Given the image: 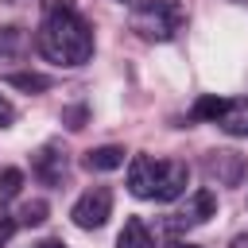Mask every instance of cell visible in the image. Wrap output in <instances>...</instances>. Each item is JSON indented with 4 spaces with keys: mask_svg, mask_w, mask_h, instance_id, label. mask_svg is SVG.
<instances>
[{
    "mask_svg": "<svg viewBox=\"0 0 248 248\" xmlns=\"http://www.w3.org/2000/svg\"><path fill=\"white\" fill-rule=\"evenodd\" d=\"M46 221V202H23V209H19V225H43Z\"/></svg>",
    "mask_w": 248,
    "mask_h": 248,
    "instance_id": "15",
    "label": "cell"
},
{
    "mask_svg": "<svg viewBox=\"0 0 248 248\" xmlns=\"http://www.w3.org/2000/svg\"><path fill=\"white\" fill-rule=\"evenodd\" d=\"M186 23L182 4L174 0H136L132 4V31L151 43H170Z\"/></svg>",
    "mask_w": 248,
    "mask_h": 248,
    "instance_id": "3",
    "label": "cell"
},
{
    "mask_svg": "<svg viewBox=\"0 0 248 248\" xmlns=\"http://www.w3.org/2000/svg\"><path fill=\"white\" fill-rule=\"evenodd\" d=\"M217 128H225L229 136H248V97L225 101V108L217 116Z\"/></svg>",
    "mask_w": 248,
    "mask_h": 248,
    "instance_id": "8",
    "label": "cell"
},
{
    "mask_svg": "<svg viewBox=\"0 0 248 248\" xmlns=\"http://www.w3.org/2000/svg\"><path fill=\"white\" fill-rule=\"evenodd\" d=\"M43 58L58 66H81L93 54V27L74 8V0H43V23L35 35Z\"/></svg>",
    "mask_w": 248,
    "mask_h": 248,
    "instance_id": "1",
    "label": "cell"
},
{
    "mask_svg": "<svg viewBox=\"0 0 248 248\" xmlns=\"http://www.w3.org/2000/svg\"><path fill=\"white\" fill-rule=\"evenodd\" d=\"M31 170H35V178H39L43 186H62V182L70 178V155H66V147H62L58 140L43 143V147L31 155Z\"/></svg>",
    "mask_w": 248,
    "mask_h": 248,
    "instance_id": "4",
    "label": "cell"
},
{
    "mask_svg": "<svg viewBox=\"0 0 248 248\" xmlns=\"http://www.w3.org/2000/svg\"><path fill=\"white\" fill-rule=\"evenodd\" d=\"M205 174L221 186H236L240 174H244V159L236 151H209L205 155Z\"/></svg>",
    "mask_w": 248,
    "mask_h": 248,
    "instance_id": "7",
    "label": "cell"
},
{
    "mask_svg": "<svg viewBox=\"0 0 248 248\" xmlns=\"http://www.w3.org/2000/svg\"><path fill=\"white\" fill-rule=\"evenodd\" d=\"M213 213H217V198H213V190H194V194L186 198V205H182L178 213H170L167 229H170V232H182V229L205 225Z\"/></svg>",
    "mask_w": 248,
    "mask_h": 248,
    "instance_id": "6",
    "label": "cell"
},
{
    "mask_svg": "<svg viewBox=\"0 0 248 248\" xmlns=\"http://www.w3.org/2000/svg\"><path fill=\"white\" fill-rule=\"evenodd\" d=\"M8 85L27 89V93H43V89H50V78L46 74H8Z\"/></svg>",
    "mask_w": 248,
    "mask_h": 248,
    "instance_id": "12",
    "label": "cell"
},
{
    "mask_svg": "<svg viewBox=\"0 0 248 248\" xmlns=\"http://www.w3.org/2000/svg\"><path fill=\"white\" fill-rule=\"evenodd\" d=\"M19 186H23V170H16V167L0 170V202L16 198V194H19Z\"/></svg>",
    "mask_w": 248,
    "mask_h": 248,
    "instance_id": "14",
    "label": "cell"
},
{
    "mask_svg": "<svg viewBox=\"0 0 248 248\" xmlns=\"http://www.w3.org/2000/svg\"><path fill=\"white\" fill-rule=\"evenodd\" d=\"M16 225H19V221H16L12 213H4V209H0V244H8V240H12V232H16Z\"/></svg>",
    "mask_w": 248,
    "mask_h": 248,
    "instance_id": "16",
    "label": "cell"
},
{
    "mask_svg": "<svg viewBox=\"0 0 248 248\" xmlns=\"http://www.w3.org/2000/svg\"><path fill=\"white\" fill-rule=\"evenodd\" d=\"M66 120H70V128L78 132V128H85V108H70L66 112Z\"/></svg>",
    "mask_w": 248,
    "mask_h": 248,
    "instance_id": "18",
    "label": "cell"
},
{
    "mask_svg": "<svg viewBox=\"0 0 248 248\" xmlns=\"http://www.w3.org/2000/svg\"><path fill=\"white\" fill-rule=\"evenodd\" d=\"M81 163H85L89 170H116V167H124V147H116V143L93 147V151H85Z\"/></svg>",
    "mask_w": 248,
    "mask_h": 248,
    "instance_id": "9",
    "label": "cell"
},
{
    "mask_svg": "<svg viewBox=\"0 0 248 248\" xmlns=\"http://www.w3.org/2000/svg\"><path fill=\"white\" fill-rule=\"evenodd\" d=\"M120 4H136V0H120Z\"/></svg>",
    "mask_w": 248,
    "mask_h": 248,
    "instance_id": "22",
    "label": "cell"
},
{
    "mask_svg": "<svg viewBox=\"0 0 248 248\" xmlns=\"http://www.w3.org/2000/svg\"><path fill=\"white\" fill-rule=\"evenodd\" d=\"M116 248H155L151 229H147L140 217H128L124 229H120V236H116Z\"/></svg>",
    "mask_w": 248,
    "mask_h": 248,
    "instance_id": "10",
    "label": "cell"
},
{
    "mask_svg": "<svg viewBox=\"0 0 248 248\" xmlns=\"http://www.w3.org/2000/svg\"><path fill=\"white\" fill-rule=\"evenodd\" d=\"M221 108H225V97H202L198 105H194V120H213L217 124V116H221Z\"/></svg>",
    "mask_w": 248,
    "mask_h": 248,
    "instance_id": "13",
    "label": "cell"
},
{
    "mask_svg": "<svg viewBox=\"0 0 248 248\" xmlns=\"http://www.w3.org/2000/svg\"><path fill=\"white\" fill-rule=\"evenodd\" d=\"M229 248H248V232H240V236H232V244Z\"/></svg>",
    "mask_w": 248,
    "mask_h": 248,
    "instance_id": "19",
    "label": "cell"
},
{
    "mask_svg": "<svg viewBox=\"0 0 248 248\" xmlns=\"http://www.w3.org/2000/svg\"><path fill=\"white\" fill-rule=\"evenodd\" d=\"M190 182V167L178 159H151V155H132L128 163V190L147 202H174L182 198Z\"/></svg>",
    "mask_w": 248,
    "mask_h": 248,
    "instance_id": "2",
    "label": "cell"
},
{
    "mask_svg": "<svg viewBox=\"0 0 248 248\" xmlns=\"http://www.w3.org/2000/svg\"><path fill=\"white\" fill-rule=\"evenodd\" d=\"M27 50L23 27H0V58H19Z\"/></svg>",
    "mask_w": 248,
    "mask_h": 248,
    "instance_id": "11",
    "label": "cell"
},
{
    "mask_svg": "<svg viewBox=\"0 0 248 248\" xmlns=\"http://www.w3.org/2000/svg\"><path fill=\"white\" fill-rule=\"evenodd\" d=\"M12 120H16V105H12V101H4V97H0V128H8V124H12Z\"/></svg>",
    "mask_w": 248,
    "mask_h": 248,
    "instance_id": "17",
    "label": "cell"
},
{
    "mask_svg": "<svg viewBox=\"0 0 248 248\" xmlns=\"http://www.w3.org/2000/svg\"><path fill=\"white\" fill-rule=\"evenodd\" d=\"M39 248H66V244H62V240H43Z\"/></svg>",
    "mask_w": 248,
    "mask_h": 248,
    "instance_id": "20",
    "label": "cell"
},
{
    "mask_svg": "<svg viewBox=\"0 0 248 248\" xmlns=\"http://www.w3.org/2000/svg\"><path fill=\"white\" fill-rule=\"evenodd\" d=\"M167 248H198V244H186V240H170Z\"/></svg>",
    "mask_w": 248,
    "mask_h": 248,
    "instance_id": "21",
    "label": "cell"
},
{
    "mask_svg": "<svg viewBox=\"0 0 248 248\" xmlns=\"http://www.w3.org/2000/svg\"><path fill=\"white\" fill-rule=\"evenodd\" d=\"M108 213H112V190H108V186L85 190V194L74 202V209H70V217H74L78 229H101V225L108 221Z\"/></svg>",
    "mask_w": 248,
    "mask_h": 248,
    "instance_id": "5",
    "label": "cell"
}]
</instances>
